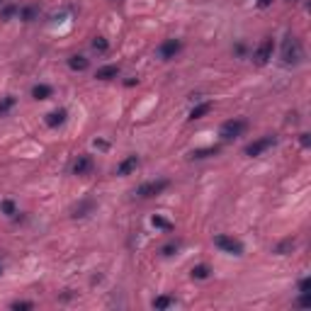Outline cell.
I'll use <instances>...</instances> for the list:
<instances>
[{
  "mask_svg": "<svg viewBox=\"0 0 311 311\" xmlns=\"http://www.w3.org/2000/svg\"><path fill=\"white\" fill-rule=\"evenodd\" d=\"M280 56H282L284 66H299V64L304 61V46H301V39L294 37V34H284Z\"/></svg>",
  "mask_w": 311,
  "mask_h": 311,
  "instance_id": "1",
  "label": "cell"
},
{
  "mask_svg": "<svg viewBox=\"0 0 311 311\" xmlns=\"http://www.w3.org/2000/svg\"><path fill=\"white\" fill-rule=\"evenodd\" d=\"M245 129H248V122H245V119H241V117H233V119H229V122L221 124L219 136H221L224 141H231V139H238Z\"/></svg>",
  "mask_w": 311,
  "mask_h": 311,
  "instance_id": "2",
  "label": "cell"
},
{
  "mask_svg": "<svg viewBox=\"0 0 311 311\" xmlns=\"http://www.w3.org/2000/svg\"><path fill=\"white\" fill-rule=\"evenodd\" d=\"M170 182L165 180V177H161V180H149V182H144V185H139L136 188V197L139 200H151V197H156V195H161L163 190L168 188Z\"/></svg>",
  "mask_w": 311,
  "mask_h": 311,
  "instance_id": "3",
  "label": "cell"
},
{
  "mask_svg": "<svg viewBox=\"0 0 311 311\" xmlns=\"http://www.w3.org/2000/svg\"><path fill=\"white\" fill-rule=\"evenodd\" d=\"M277 144V139L272 134H265V136H260V139H256L253 144H248L245 146V156H251V158H256V156H263L268 149H272Z\"/></svg>",
  "mask_w": 311,
  "mask_h": 311,
  "instance_id": "4",
  "label": "cell"
},
{
  "mask_svg": "<svg viewBox=\"0 0 311 311\" xmlns=\"http://www.w3.org/2000/svg\"><path fill=\"white\" fill-rule=\"evenodd\" d=\"M272 51H275V39H272V37H265V39L258 44L256 51H253V61H256V66H265V64L272 58Z\"/></svg>",
  "mask_w": 311,
  "mask_h": 311,
  "instance_id": "5",
  "label": "cell"
},
{
  "mask_svg": "<svg viewBox=\"0 0 311 311\" xmlns=\"http://www.w3.org/2000/svg\"><path fill=\"white\" fill-rule=\"evenodd\" d=\"M214 243L224 253H229V256H243V243L236 241V238H231V236H226V233H219L217 238H214Z\"/></svg>",
  "mask_w": 311,
  "mask_h": 311,
  "instance_id": "6",
  "label": "cell"
},
{
  "mask_svg": "<svg viewBox=\"0 0 311 311\" xmlns=\"http://www.w3.org/2000/svg\"><path fill=\"white\" fill-rule=\"evenodd\" d=\"M182 49V41L180 39H165L158 46V56H161L163 61H170V58H175V54Z\"/></svg>",
  "mask_w": 311,
  "mask_h": 311,
  "instance_id": "7",
  "label": "cell"
},
{
  "mask_svg": "<svg viewBox=\"0 0 311 311\" xmlns=\"http://www.w3.org/2000/svg\"><path fill=\"white\" fill-rule=\"evenodd\" d=\"M90 170H93V156H88V153L78 156V161L73 163V173H76V175H85V173H90Z\"/></svg>",
  "mask_w": 311,
  "mask_h": 311,
  "instance_id": "8",
  "label": "cell"
},
{
  "mask_svg": "<svg viewBox=\"0 0 311 311\" xmlns=\"http://www.w3.org/2000/svg\"><path fill=\"white\" fill-rule=\"evenodd\" d=\"M136 168H139V156H127V158L117 165V175H129Z\"/></svg>",
  "mask_w": 311,
  "mask_h": 311,
  "instance_id": "9",
  "label": "cell"
},
{
  "mask_svg": "<svg viewBox=\"0 0 311 311\" xmlns=\"http://www.w3.org/2000/svg\"><path fill=\"white\" fill-rule=\"evenodd\" d=\"M119 76V66H102V68H97V73H95V78L97 81H109V78H117Z\"/></svg>",
  "mask_w": 311,
  "mask_h": 311,
  "instance_id": "10",
  "label": "cell"
},
{
  "mask_svg": "<svg viewBox=\"0 0 311 311\" xmlns=\"http://www.w3.org/2000/svg\"><path fill=\"white\" fill-rule=\"evenodd\" d=\"M212 102H202V105H195V107L190 109V119H202L204 114H209L212 112Z\"/></svg>",
  "mask_w": 311,
  "mask_h": 311,
  "instance_id": "11",
  "label": "cell"
},
{
  "mask_svg": "<svg viewBox=\"0 0 311 311\" xmlns=\"http://www.w3.org/2000/svg\"><path fill=\"white\" fill-rule=\"evenodd\" d=\"M64 122H66V109H54V112L46 114V124L49 127H61Z\"/></svg>",
  "mask_w": 311,
  "mask_h": 311,
  "instance_id": "12",
  "label": "cell"
},
{
  "mask_svg": "<svg viewBox=\"0 0 311 311\" xmlns=\"http://www.w3.org/2000/svg\"><path fill=\"white\" fill-rule=\"evenodd\" d=\"M51 85H46V83H39V85H34L32 88V97L34 100H46V97H51Z\"/></svg>",
  "mask_w": 311,
  "mask_h": 311,
  "instance_id": "13",
  "label": "cell"
},
{
  "mask_svg": "<svg viewBox=\"0 0 311 311\" xmlns=\"http://www.w3.org/2000/svg\"><path fill=\"white\" fill-rule=\"evenodd\" d=\"M17 15H20V20L32 22V20L39 15V8H37V5H25V8H20V10H17Z\"/></svg>",
  "mask_w": 311,
  "mask_h": 311,
  "instance_id": "14",
  "label": "cell"
},
{
  "mask_svg": "<svg viewBox=\"0 0 311 311\" xmlns=\"http://www.w3.org/2000/svg\"><path fill=\"white\" fill-rule=\"evenodd\" d=\"M88 66H90V61H88L85 56H71V58H68V68H71V71H85Z\"/></svg>",
  "mask_w": 311,
  "mask_h": 311,
  "instance_id": "15",
  "label": "cell"
},
{
  "mask_svg": "<svg viewBox=\"0 0 311 311\" xmlns=\"http://www.w3.org/2000/svg\"><path fill=\"white\" fill-rule=\"evenodd\" d=\"M170 306H175V297H168V294H163V297H156V299H153V309H170Z\"/></svg>",
  "mask_w": 311,
  "mask_h": 311,
  "instance_id": "16",
  "label": "cell"
},
{
  "mask_svg": "<svg viewBox=\"0 0 311 311\" xmlns=\"http://www.w3.org/2000/svg\"><path fill=\"white\" fill-rule=\"evenodd\" d=\"M209 275H212V268H209V265H195V268H192V277H195V280H207Z\"/></svg>",
  "mask_w": 311,
  "mask_h": 311,
  "instance_id": "17",
  "label": "cell"
},
{
  "mask_svg": "<svg viewBox=\"0 0 311 311\" xmlns=\"http://www.w3.org/2000/svg\"><path fill=\"white\" fill-rule=\"evenodd\" d=\"M13 107H15V97L13 95H5V97L0 100V117H5Z\"/></svg>",
  "mask_w": 311,
  "mask_h": 311,
  "instance_id": "18",
  "label": "cell"
},
{
  "mask_svg": "<svg viewBox=\"0 0 311 311\" xmlns=\"http://www.w3.org/2000/svg\"><path fill=\"white\" fill-rule=\"evenodd\" d=\"M217 153H219V146H209V149L192 151V156H190V158H207V156H217Z\"/></svg>",
  "mask_w": 311,
  "mask_h": 311,
  "instance_id": "19",
  "label": "cell"
},
{
  "mask_svg": "<svg viewBox=\"0 0 311 311\" xmlns=\"http://www.w3.org/2000/svg\"><path fill=\"white\" fill-rule=\"evenodd\" d=\"M151 224H153V226H156V229H163V231H173V224H170V221H168V219L158 217V214H156V217L151 219Z\"/></svg>",
  "mask_w": 311,
  "mask_h": 311,
  "instance_id": "20",
  "label": "cell"
},
{
  "mask_svg": "<svg viewBox=\"0 0 311 311\" xmlns=\"http://www.w3.org/2000/svg\"><path fill=\"white\" fill-rule=\"evenodd\" d=\"M93 49H95V51H100V54H105V51L109 49L107 39H105V37H95V39H93Z\"/></svg>",
  "mask_w": 311,
  "mask_h": 311,
  "instance_id": "21",
  "label": "cell"
},
{
  "mask_svg": "<svg viewBox=\"0 0 311 311\" xmlns=\"http://www.w3.org/2000/svg\"><path fill=\"white\" fill-rule=\"evenodd\" d=\"M292 248H294V241L287 238V241H282L280 245H275V253H277V256H284V253H289Z\"/></svg>",
  "mask_w": 311,
  "mask_h": 311,
  "instance_id": "22",
  "label": "cell"
},
{
  "mask_svg": "<svg viewBox=\"0 0 311 311\" xmlns=\"http://www.w3.org/2000/svg\"><path fill=\"white\" fill-rule=\"evenodd\" d=\"M0 207H3V212H5L8 217L17 214V209H15V202H13V200H3V204H0Z\"/></svg>",
  "mask_w": 311,
  "mask_h": 311,
  "instance_id": "23",
  "label": "cell"
},
{
  "mask_svg": "<svg viewBox=\"0 0 311 311\" xmlns=\"http://www.w3.org/2000/svg\"><path fill=\"white\" fill-rule=\"evenodd\" d=\"M90 209H93V202H83L81 207L76 209V217H85V214H88Z\"/></svg>",
  "mask_w": 311,
  "mask_h": 311,
  "instance_id": "24",
  "label": "cell"
},
{
  "mask_svg": "<svg viewBox=\"0 0 311 311\" xmlns=\"http://www.w3.org/2000/svg\"><path fill=\"white\" fill-rule=\"evenodd\" d=\"M309 289H311V280L304 277V280L299 282V292H301V294H309Z\"/></svg>",
  "mask_w": 311,
  "mask_h": 311,
  "instance_id": "25",
  "label": "cell"
},
{
  "mask_svg": "<svg viewBox=\"0 0 311 311\" xmlns=\"http://www.w3.org/2000/svg\"><path fill=\"white\" fill-rule=\"evenodd\" d=\"M13 309H34L32 301H13Z\"/></svg>",
  "mask_w": 311,
  "mask_h": 311,
  "instance_id": "26",
  "label": "cell"
},
{
  "mask_svg": "<svg viewBox=\"0 0 311 311\" xmlns=\"http://www.w3.org/2000/svg\"><path fill=\"white\" fill-rule=\"evenodd\" d=\"M173 251H177V243H168V245H163V256H173Z\"/></svg>",
  "mask_w": 311,
  "mask_h": 311,
  "instance_id": "27",
  "label": "cell"
},
{
  "mask_svg": "<svg viewBox=\"0 0 311 311\" xmlns=\"http://www.w3.org/2000/svg\"><path fill=\"white\" fill-rule=\"evenodd\" d=\"M272 0H258V8H270Z\"/></svg>",
  "mask_w": 311,
  "mask_h": 311,
  "instance_id": "28",
  "label": "cell"
},
{
  "mask_svg": "<svg viewBox=\"0 0 311 311\" xmlns=\"http://www.w3.org/2000/svg\"><path fill=\"white\" fill-rule=\"evenodd\" d=\"M301 146H309V134H301Z\"/></svg>",
  "mask_w": 311,
  "mask_h": 311,
  "instance_id": "29",
  "label": "cell"
},
{
  "mask_svg": "<svg viewBox=\"0 0 311 311\" xmlns=\"http://www.w3.org/2000/svg\"><path fill=\"white\" fill-rule=\"evenodd\" d=\"M292 3H297V0H292Z\"/></svg>",
  "mask_w": 311,
  "mask_h": 311,
  "instance_id": "30",
  "label": "cell"
},
{
  "mask_svg": "<svg viewBox=\"0 0 311 311\" xmlns=\"http://www.w3.org/2000/svg\"><path fill=\"white\" fill-rule=\"evenodd\" d=\"M0 272H3V268H0Z\"/></svg>",
  "mask_w": 311,
  "mask_h": 311,
  "instance_id": "31",
  "label": "cell"
}]
</instances>
